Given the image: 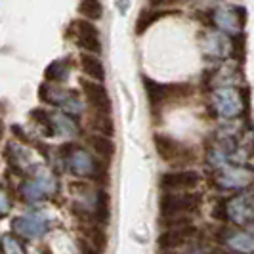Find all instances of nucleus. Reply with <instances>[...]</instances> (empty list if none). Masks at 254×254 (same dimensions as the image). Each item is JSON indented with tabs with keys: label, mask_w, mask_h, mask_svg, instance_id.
I'll list each match as a JSON object with an SVG mask.
<instances>
[{
	"label": "nucleus",
	"mask_w": 254,
	"mask_h": 254,
	"mask_svg": "<svg viewBox=\"0 0 254 254\" xmlns=\"http://www.w3.org/2000/svg\"><path fill=\"white\" fill-rule=\"evenodd\" d=\"M199 193H186V195H165L161 201V210L165 216H178L182 212H195L201 206Z\"/></svg>",
	"instance_id": "f257e3e1"
},
{
	"label": "nucleus",
	"mask_w": 254,
	"mask_h": 254,
	"mask_svg": "<svg viewBox=\"0 0 254 254\" xmlns=\"http://www.w3.org/2000/svg\"><path fill=\"white\" fill-rule=\"evenodd\" d=\"M201 182V174L197 170H180V172H168L161 178V184L165 190L184 191L195 190Z\"/></svg>",
	"instance_id": "f03ea898"
},
{
	"label": "nucleus",
	"mask_w": 254,
	"mask_h": 254,
	"mask_svg": "<svg viewBox=\"0 0 254 254\" xmlns=\"http://www.w3.org/2000/svg\"><path fill=\"white\" fill-rule=\"evenodd\" d=\"M82 90H84V96H86V102L88 105L96 111V113L109 115L111 111V100L107 96V92L102 84L98 82H92V80H82Z\"/></svg>",
	"instance_id": "7ed1b4c3"
},
{
	"label": "nucleus",
	"mask_w": 254,
	"mask_h": 254,
	"mask_svg": "<svg viewBox=\"0 0 254 254\" xmlns=\"http://www.w3.org/2000/svg\"><path fill=\"white\" fill-rule=\"evenodd\" d=\"M73 27H76L75 33H76V42L82 46V48H86L88 52H94V54H100L102 52V46H100V33H98V29L88 23V21H84V19H78L73 23Z\"/></svg>",
	"instance_id": "20e7f679"
},
{
	"label": "nucleus",
	"mask_w": 254,
	"mask_h": 254,
	"mask_svg": "<svg viewBox=\"0 0 254 254\" xmlns=\"http://www.w3.org/2000/svg\"><path fill=\"white\" fill-rule=\"evenodd\" d=\"M195 235V228L193 226H184V228H172L165 231L161 237H159V245L163 249H176L182 247L186 243H190V239Z\"/></svg>",
	"instance_id": "39448f33"
},
{
	"label": "nucleus",
	"mask_w": 254,
	"mask_h": 254,
	"mask_svg": "<svg viewBox=\"0 0 254 254\" xmlns=\"http://www.w3.org/2000/svg\"><path fill=\"white\" fill-rule=\"evenodd\" d=\"M155 145H157V151L161 155V159H165V161H174V159H178L182 157L186 151H182L184 147H182V143L174 140V138H170V136H163V134H157L155 136Z\"/></svg>",
	"instance_id": "423d86ee"
},
{
	"label": "nucleus",
	"mask_w": 254,
	"mask_h": 254,
	"mask_svg": "<svg viewBox=\"0 0 254 254\" xmlns=\"http://www.w3.org/2000/svg\"><path fill=\"white\" fill-rule=\"evenodd\" d=\"M80 67L84 71V75L92 78V82H103L105 78V69H103L102 60L98 56H92V54H82L80 56Z\"/></svg>",
	"instance_id": "0eeeda50"
},
{
	"label": "nucleus",
	"mask_w": 254,
	"mask_h": 254,
	"mask_svg": "<svg viewBox=\"0 0 254 254\" xmlns=\"http://www.w3.org/2000/svg\"><path fill=\"white\" fill-rule=\"evenodd\" d=\"M88 143L96 153H100L105 159H111L115 155V143L105 136H90Z\"/></svg>",
	"instance_id": "6e6552de"
},
{
	"label": "nucleus",
	"mask_w": 254,
	"mask_h": 254,
	"mask_svg": "<svg viewBox=\"0 0 254 254\" xmlns=\"http://www.w3.org/2000/svg\"><path fill=\"white\" fill-rule=\"evenodd\" d=\"M90 125H92V128L100 130V132H102V136H105V138L113 136V123H111L109 115L94 113V117H92V123H90Z\"/></svg>",
	"instance_id": "1a4fd4ad"
},
{
	"label": "nucleus",
	"mask_w": 254,
	"mask_h": 254,
	"mask_svg": "<svg viewBox=\"0 0 254 254\" xmlns=\"http://www.w3.org/2000/svg\"><path fill=\"white\" fill-rule=\"evenodd\" d=\"M168 12H141L140 17H138V23H136V29H138V35H141L145 29H149V25H153L159 17L166 15Z\"/></svg>",
	"instance_id": "9d476101"
},
{
	"label": "nucleus",
	"mask_w": 254,
	"mask_h": 254,
	"mask_svg": "<svg viewBox=\"0 0 254 254\" xmlns=\"http://www.w3.org/2000/svg\"><path fill=\"white\" fill-rule=\"evenodd\" d=\"M78 12L82 13V15H86L88 19H100L103 13V6L100 2L90 0V2H82V4L78 6Z\"/></svg>",
	"instance_id": "9b49d317"
},
{
	"label": "nucleus",
	"mask_w": 254,
	"mask_h": 254,
	"mask_svg": "<svg viewBox=\"0 0 254 254\" xmlns=\"http://www.w3.org/2000/svg\"><path fill=\"white\" fill-rule=\"evenodd\" d=\"M88 243H92V247H94L98 253H102L103 249H105V243H107V237H105L103 229L102 228H90L88 229Z\"/></svg>",
	"instance_id": "f8f14e48"
},
{
	"label": "nucleus",
	"mask_w": 254,
	"mask_h": 254,
	"mask_svg": "<svg viewBox=\"0 0 254 254\" xmlns=\"http://www.w3.org/2000/svg\"><path fill=\"white\" fill-rule=\"evenodd\" d=\"M80 253L82 254H102V253H98V251H96L92 245H88L86 241L80 243Z\"/></svg>",
	"instance_id": "ddd939ff"
},
{
	"label": "nucleus",
	"mask_w": 254,
	"mask_h": 254,
	"mask_svg": "<svg viewBox=\"0 0 254 254\" xmlns=\"http://www.w3.org/2000/svg\"><path fill=\"white\" fill-rule=\"evenodd\" d=\"M166 254H178V253H166Z\"/></svg>",
	"instance_id": "4468645a"
}]
</instances>
